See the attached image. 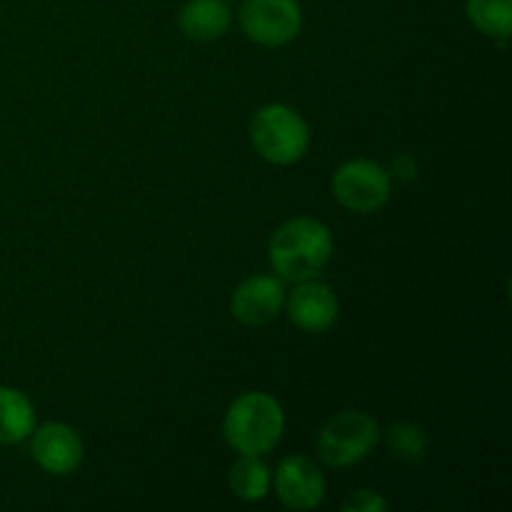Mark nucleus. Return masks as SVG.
I'll list each match as a JSON object with an SVG mask.
<instances>
[{"instance_id":"obj_1","label":"nucleus","mask_w":512,"mask_h":512,"mask_svg":"<svg viewBox=\"0 0 512 512\" xmlns=\"http://www.w3.org/2000/svg\"><path fill=\"white\" fill-rule=\"evenodd\" d=\"M268 255L283 280H313L333 255V235L320 220L293 218L275 230Z\"/></svg>"},{"instance_id":"obj_2","label":"nucleus","mask_w":512,"mask_h":512,"mask_svg":"<svg viewBox=\"0 0 512 512\" xmlns=\"http://www.w3.org/2000/svg\"><path fill=\"white\" fill-rule=\"evenodd\" d=\"M285 428L283 408L268 393H245L225 413L223 433L230 448L240 455L270 453L280 443Z\"/></svg>"},{"instance_id":"obj_3","label":"nucleus","mask_w":512,"mask_h":512,"mask_svg":"<svg viewBox=\"0 0 512 512\" xmlns=\"http://www.w3.org/2000/svg\"><path fill=\"white\" fill-rule=\"evenodd\" d=\"M250 140L260 158L273 165H293L308 153L310 130L298 110L288 105H265L250 123Z\"/></svg>"},{"instance_id":"obj_4","label":"nucleus","mask_w":512,"mask_h":512,"mask_svg":"<svg viewBox=\"0 0 512 512\" xmlns=\"http://www.w3.org/2000/svg\"><path fill=\"white\" fill-rule=\"evenodd\" d=\"M380 428L368 413L343 410L323 425L318 435V455L330 468L360 463L378 445Z\"/></svg>"},{"instance_id":"obj_5","label":"nucleus","mask_w":512,"mask_h":512,"mask_svg":"<svg viewBox=\"0 0 512 512\" xmlns=\"http://www.w3.org/2000/svg\"><path fill=\"white\" fill-rule=\"evenodd\" d=\"M333 195L353 213H375L390 200V173L373 160H350L335 170Z\"/></svg>"},{"instance_id":"obj_6","label":"nucleus","mask_w":512,"mask_h":512,"mask_svg":"<svg viewBox=\"0 0 512 512\" xmlns=\"http://www.w3.org/2000/svg\"><path fill=\"white\" fill-rule=\"evenodd\" d=\"M240 28L253 43L278 48L298 38L303 10L298 0H245L240 8Z\"/></svg>"},{"instance_id":"obj_7","label":"nucleus","mask_w":512,"mask_h":512,"mask_svg":"<svg viewBox=\"0 0 512 512\" xmlns=\"http://www.w3.org/2000/svg\"><path fill=\"white\" fill-rule=\"evenodd\" d=\"M275 493L288 510H315L325 498V475L305 455H290L275 470Z\"/></svg>"},{"instance_id":"obj_8","label":"nucleus","mask_w":512,"mask_h":512,"mask_svg":"<svg viewBox=\"0 0 512 512\" xmlns=\"http://www.w3.org/2000/svg\"><path fill=\"white\" fill-rule=\"evenodd\" d=\"M33 460L50 475H68L83 463V440L70 425L48 423L33 430Z\"/></svg>"},{"instance_id":"obj_9","label":"nucleus","mask_w":512,"mask_h":512,"mask_svg":"<svg viewBox=\"0 0 512 512\" xmlns=\"http://www.w3.org/2000/svg\"><path fill=\"white\" fill-rule=\"evenodd\" d=\"M285 305V288L280 280L270 278V275H255L248 278L230 300V310H233L235 320L243 325H268L280 315Z\"/></svg>"},{"instance_id":"obj_10","label":"nucleus","mask_w":512,"mask_h":512,"mask_svg":"<svg viewBox=\"0 0 512 512\" xmlns=\"http://www.w3.org/2000/svg\"><path fill=\"white\" fill-rule=\"evenodd\" d=\"M288 318L303 333H325L338 320V298L323 283L303 280L285 300Z\"/></svg>"},{"instance_id":"obj_11","label":"nucleus","mask_w":512,"mask_h":512,"mask_svg":"<svg viewBox=\"0 0 512 512\" xmlns=\"http://www.w3.org/2000/svg\"><path fill=\"white\" fill-rule=\"evenodd\" d=\"M230 5L225 0H188L180 10V30L185 38L198 40V43H210L228 33Z\"/></svg>"},{"instance_id":"obj_12","label":"nucleus","mask_w":512,"mask_h":512,"mask_svg":"<svg viewBox=\"0 0 512 512\" xmlns=\"http://www.w3.org/2000/svg\"><path fill=\"white\" fill-rule=\"evenodd\" d=\"M35 430V408L20 390L0 388V445H15Z\"/></svg>"},{"instance_id":"obj_13","label":"nucleus","mask_w":512,"mask_h":512,"mask_svg":"<svg viewBox=\"0 0 512 512\" xmlns=\"http://www.w3.org/2000/svg\"><path fill=\"white\" fill-rule=\"evenodd\" d=\"M228 483L235 498L245 500V503H258V500H263L270 493L273 475H270L268 465L260 458H255V455H240L238 463L230 468Z\"/></svg>"},{"instance_id":"obj_14","label":"nucleus","mask_w":512,"mask_h":512,"mask_svg":"<svg viewBox=\"0 0 512 512\" xmlns=\"http://www.w3.org/2000/svg\"><path fill=\"white\" fill-rule=\"evenodd\" d=\"M468 18L480 33L505 40L512 30V0H465Z\"/></svg>"},{"instance_id":"obj_15","label":"nucleus","mask_w":512,"mask_h":512,"mask_svg":"<svg viewBox=\"0 0 512 512\" xmlns=\"http://www.w3.org/2000/svg\"><path fill=\"white\" fill-rule=\"evenodd\" d=\"M385 440H388L390 453L395 455L403 463H420L428 455V435L413 423H395L390 425L388 433H385Z\"/></svg>"},{"instance_id":"obj_16","label":"nucleus","mask_w":512,"mask_h":512,"mask_svg":"<svg viewBox=\"0 0 512 512\" xmlns=\"http://www.w3.org/2000/svg\"><path fill=\"white\" fill-rule=\"evenodd\" d=\"M345 512H385L388 503L380 498V493L375 490H355L348 500L343 503Z\"/></svg>"}]
</instances>
